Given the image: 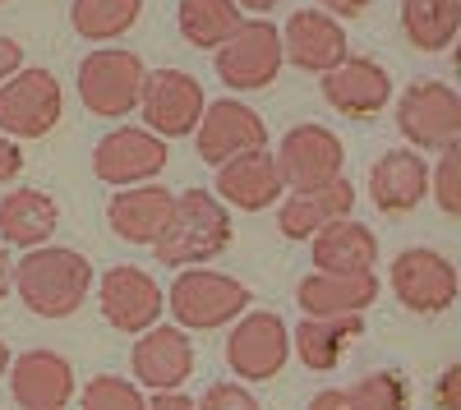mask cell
Returning <instances> with one entry per match:
<instances>
[{"instance_id":"obj_1","label":"cell","mask_w":461,"mask_h":410,"mask_svg":"<svg viewBox=\"0 0 461 410\" xmlns=\"http://www.w3.org/2000/svg\"><path fill=\"white\" fill-rule=\"evenodd\" d=\"M14 290L28 314L69 318L93 295V263L79 249H65V245L23 249V258L14 263Z\"/></svg>"},{"instance_id":"obj_2","label":"cell","mask_w":461,"mask_h":410,"mask_svg":"<svg viewBox=\"0 0 461 410\" xmlns=\"http://www.w3.org/2000/svg\"><path fill=\"white\" fill-rule=\"evenodd\" d=\"M230 245V208L208 190H185L176 194V212L167 231L152 240V258L167 268H203Z\"/></svg>"},{"instance_id":"obj_3","label":"cell","mask_w":461,"mask_h":410,"mask_svg":"<svg viewBox=\"0 0 461 410\" xmlns=\"http://www.w3.org/2000/svg\"><path fill=\"white\" fill-rule=\"evenodd\" d=\"M167 309H171L176 327H185V332L230 327V323L249 309V286L236 281L230 272L180 268V277H176L171 290H167Z\"/></svg>"},{"instance_id":"obj_4","label":"cell","mask_w":461,"mask_h":410,"mask_svg":"<svg viewBox=\"0 0 461 410\" xmlns=\"http://www.w3.org/2000/svg\"><path fill=\"white\" fill-rule=\"evenodd\" d=\"M143 79H148L143 56H134L125 47H97L93 56L79 60V74H74L79 102L102 120H125L130 111H139Z\"/></svg>"},{"instance_id":"obj_5","label":"cell","mask_w":461,"mask_h":410,"mask_svg":"<svg viewBox=\"0 0 461 410\" xmlns=\"http://www.w3.org/2000/svg\"><path fill=\"white\" fill-rule=\"evenodd\" d=\"M397 134L415 153H443L461 143V97L443 79H415L397 97Z\"/></svg>"},{"instance_id":"obj_6","label":"cell","mask_w":461,"mask_h":410,"mask_svg":"<svg viewBox=\"0 0 461 410\" xmlns=\"http://www.w3.org/2000/svg\"><path fill=\"white\" fill-rule=\"evenodd\" d=\"M65 116V93L51 69L19 65L5 84H0V134L19 138H42Z\"/></svg>"},{"instance_id":"obj_7","label":"cell","mask_w":461,"mask_h":410,"mask_svg":"<svg viewBox=\"0 0 461 410\" xmlns=\"http://www.w3.org/2000/svg\"><path fill=\"white\" fill-rule=\"evenodd\" d=\"M286 56H282V32L277 23H263V19H245L236 32L217 47V79L230 93H258L267 84H277Z\"/></svg>"},{"instance_id":"obj_8","label":"cell","mask_w":461,"mask_h":410,"mask_svg":"<svg viewBox=\"0 0 461 410\" xmlns=\"http://www.w3.org/2000/svg\"><path fill=\"white\" fill-rule=\"evenodd\" d=\"M291 360V327L273 309H245L226 332V364L240 383L277 379Z\"/></svg>"},{"instance_id":"obj_9","label":"cell","mask_w":461,"mask_h":410,"mask_svg":"<svg viewBox=\"0 0 461 410\" xmlns=\"http://www.w3.org/2000/svg\"><path fill=\"white\" fill-rule=\"evenodd\" d=\"M388 286L393 295L420 318H438L456 305V268H452V258L438 254V249H425V245H415V249H402L393 258V268H388Z\"/></svg>"},{"instance_id":"obj_10","label":"cell","mask_w":461,"mask_h":410,"mask_svg":"<svg viewBox=\"0 0 461 410\" xmlns=\"http://www.w3.org/2000/svg\"><path fill=\"white\" fill-rule=\"evenodd\" d=\"M203 84L185 69H152L143 79V97H139V116L143 129H152L158 138H185L194 134L199 116H203Z\"/></svg>"},{"instance_id":"obj_11","label":"cell","mask_w":461,"mask_h":410,"mask_svg":"<svg viewBox=\"0 0 461 410\" xmlns=\"http://www.w3.org/2000/svg\"><path fill=\"white\" fill-rule=\"evenodd\" d=\"M162 171H167V138H158L143 125H115L93 147V175L102 184H115V190L148 184Z\"/></svg>"},{"instance_id":"obj_12","label":"cell","mask_w":461,"mask_h":410,"mask_svg":"<svg viewBox=\"0 0 461 410\" xmlns=\"http://www.w3.org/2000/svg\"><path fill=\"white\" fill-rule=\"evenodd\" d=\"M97 309H102L106 327L125 332V337H139V332H148L152 323H162L167 295H162V286L152 281L143 268L115 263L97 281Z\"/></svg>"},{"instance_id":"obj_13","label":"cell","mask_w":461,"mask_h":410,"mask_svg":"<svg viewBox=\"0 0 461 410\" xmlns=\"http://www.w3.org/2000/svg\"><path fill=\"white\" fill-rule=\"evenodd\" d=\"M277 171L286 190H319V184H332L346 166V147L328 125H291L277 143Z\"/></svg>"},{"instance_id":"obj_14","label":"cell","mask_w":461,"mask_h":410,"mask_svg":"<svg viewBox=\"0 0 461 410\" xmlns=\"http://www.w3.org/2000/svg\"><path fill=\"white\" fill-rule=\"evenodd\" d=\"M194 147L208 166H221L240 153L267 147V125L254 106H245L240 97H217L203 106V116L194 125Z\"/></svg>"},{"instance_id":"obj_15","label":"cell","mask_w":461,"mask_h":410,"mask_svg":"<svg viewBox=\"0 0 461 410\" xmlns=\"http://www.w3.org/2000/svg\"><path fill=\"white\" fill-rule=\"evenodd\" d=\"M130 369L134 383L148 392H176L189 374H194V346L189 332L176 323H152L148 332H139V342L130 351Z\"/></svg>"},{"instance_id":"obj_16","label":"cell","mask_w":461,"mask_h":410,"mask_svg":"<svg viewBox=\"0 0 461 410\" xmlns=\"http://www.w3.org/2000/svg\"><path fill=\"white\" fill-rule=\"evenodd\" d=\"M282 56L286 65L304 69V74H328L337 69L346 56H351V42H346V28L341 19L323 14V10H295L282 28Z\"/></svg>"},{"instance_id":"obj_17","label":"cell","mask_w":461,"mask_h":410,"mask_svg":"<svg viewBox=\"0 0 461 410\" xmlns=\"http://www.w3.org/2000/svg\"><path fill=\"white\" fill-rule=\"evenodd\" d=\"M319 79H323V102L351 120L378 116L393 102V74L369 56H346L337 69L319 74Z\"/></svg>"},{"instance_id":"obj_18","label":"cell","mask_w":461,"mask_h":410,"mask_svg":"<svg viewBox=\"0 0 461 410\" xmlns=\"http://www.w3.org/2000/svg\"><path fill=\"white\" fill-rule=\"evenodd\" d=\"M217 171V199L226 208H240V212H267L277 208L286 184H282V171H277V157L267 147H254V153H240L230 157Z\"/></svg>"},{"instance_id":"obj_19","label":"cell","mask_w":461,"mask_h":410,"mask_svg":"<svg viewBox=\"0 0 461 410\" xmlns=\"http://www.w3.org/2000/svg\"><path fill=\"white\" fill-rule=\"evenodd\" d=\"M351 208H356V184L346 175H337L332 184H319V190H291L277 203V231L295 245L314 240L323 227L351 217Z\"/></svg>"},{"instance_id":"obj_20","label":"cell","mask_w":461,"mask_h":410,"mask_svg":"<svg viewBox=\"0 0 461 410\" xmlns=\"http://www.w3.org/2000/svg\"><path fill=\"white\" fill-rule=\"evenodd\" d=\"M10 392L23 410H65L74 397V364L47 346L10 360Z\"/></svg>"},{"instance_id":"obj_21","label":"cell","mask_w":461,"mask_h":410,"mask_svg":"<svg viewBox=\"0 0 461 410\" xmlns=\"http://www.w3.org/2000/svg\"><path fill=\"white\" fill-rule=\"evenodd\" d=\"M369 199L378 212L402 217L429 199V162L415 147H393L369 166Z\"/></svg>"},{"instance_id":"obj_22","label":"cell","mask_w":461,"mask_h":410,"mask_svg":"<svg viewBox=\"0 0 461 410\" xmlns=\"http://www.w3.org/2000/svg\"><path fill=\"white\" fill-rule=\"evenodd\" d=\"M176 212V194L167 184L148 180V184H130V190H115V199L106 203V227L121 236L125 245H152L167 221Z\"/></svg>"},{"instance_id":"obj_23","label":"cell","mask_w":461,"mask_h":410,"mask_svg":"<svg viewBox=\"0 0 461 410\" xmlns=\"http://www.w3.org/2000/svg\"><path fill=\"white\" fill-rule=\"evenodd\" d=\"M378 277L374 272H310L295 286V305L304 318H328V314H365L378 300Z\"/></svg>"},{"instance_id":"obj_24","label":"cell","mask_w":461,"mask_h":410,"mask_svg":"<svg viewBox=\"0 0 461 410\" xmlns=\"http://www.w3.org/2000/svg\"><path fill=\"white\" fill-rule=\"evenodd\" d=\"M60 227V208L47 190L19 184L0 199V245H19V249H37L47 245Z\"/></svg>"},{"instance_id":"obj_25","label":"cell","mask_w":461,"mask_h":410,"mask_svg":"<svg viewBox=\"0 0 461 410\" xmlns=\"http://www.w3.org/2000/svg\"><path fill=\"white\" fill-rule=\"evenodd\" d=\"M365 332L360 314H328V318H300V327L291 332V346L300 355V364L310 374H332L341 364L346 346Z\"/></svg>"},{"instance_id":"obj_26","label":"cell","mask_w":461,"mask_h":410,"mask_svg":"<svg viewBox=\"0 0 461 410\" xmlns=\"http://www.w3.org/2000/svg\"><path fill=\"white\" fill-rule=\"evenodd\" d=\"M314 272H374L378 263V236L356 217H341L314 236Z\"/></svg>"},{"instance_id":"obj_27","label":"cell","mask_w":461,"mask_h":410,"mask_svg":"<svg viewBox=\"0 0 461 410\" xmlns=\"http://www.w3.org/2000/svg\"><path fill=\"white\" fill-rule=\"evenodd\" d=\"M402 32L415 51H447L461 32V0H402Z\"/></svg>"},{"instance_id":"obj_28","label":"cell","mask_w":461,"mask_h":410,"mask_svg":"<svg viewBox=\"0 0 461 410\" xmlns=\"http://www.w3.org/2000/svg\"><path fill=\"white\" fill-rule=\"evenodd\" d=\"M176 23H180V37H185L189 47L217 51L245 19H240V10H236V0H180Z\"/></svg>"},{"instance_id":"obj_29","label":"cell","mask_w":461,"mask_h":410,"mask_svg":"<svg viewBox=\"0 0 461 410\" xmlns=\"http://www.w3.org/2000/svg\"><path fill=\"white\" fill-rule=\"evenodd\" d=\"M143 14V0H74L69 23L84 42H115L125 37Z\"/></svg>"},{"instance_id":"obj_30","label":"cell","mask_w":461,"mask_h":410,"mask_svg":"<svg viewBox=\"0 0 461 410\" xmlns=\"http://www.w3.org/2000/svg\"><path fill=\"white\" fill-rule=\"evenodd\" d=\"M346 392H351L356 410H411V383L397 374V369L365 374L360 383H351Z\"/></svg>"},{"instance_id":"obj_31","label":"cell","mask_w":461,"mask_h":410,"mask_svg":"<svg viewBox=\"0 0 461 410\" xmlns=\"http://www.w3.org/2000/svg\"><path fill=\"white\" fill-rule=\"evenodd\" d=\"M79 410H148V397L134 379L121 374H97L84 392H79Z\"/></svg>"},{"instance_id":"obj_32","label":"cell","mask_w":461,"mask_h":410,"mask_svg":"<svg viewBox=\"0 0 461 410\" xmlns=\"http://www.w3.org/2000/svg\"><path fill=\"white\" fill-rule=\"evenodd\" d=\"M429 194L447 217H461V143L443 147L438 162L429 166Z\"/></svg>"},{"instance_id":"obj_33","label":"cell","mask_w":461,"mask_h":410,"mask_svg":"<svg viewBox=\"0 0 461 410\" xmlns=\"http://www.w3.org/2000/svg\"><path fill=\"white\" fill-rule=\"evenodd\" d=\"M199 410H263V406H258V397L245 383H212L199 397Z\"/></svg>"},{"instance_id":"obj_34","label":"cell","mask_w":461,"mask_h":410,"mask_svg":"<svg viewBox=\"0 0 461 410\" xmlns=\"http://www.w3.org/2000/svg\"><path fill=\"white\" fill-rule=\"evenodd\" d=\"M438 410H461V364H447L438 379Z\"/></svg>"},{"instance_id":"obj_35","label":"cell","mask_w":461,"mask_h":410,"mask_svg":"<svg viewBox=\"0 0 461 410\" xmlns=\"http://www.w3.org/2000/svg\"><path fill=\"white\" fill-rule=\"evenodd\" d=\"M19 171H23V153H19V143H14L10 134H0V184H10Z\"/></svg>"},{"instance_id":"obj_36","label":"cell","mask_w":461,"mask_h":410,"mask_svg":"<svg viewBox=\"0 0 461 410\" xmlns=\"http://www.w3.org/2000/svg\"><path fill=\"white\" fill-rule=\"evenodd\" d=\"M304 410H356V401H351V392H346V388H328V392H319Z\"/></svg>"},{"instance_id":"obj_37","label":"cell","mask_w":461,"mask_h":410,"mask_svg":"<svg viewBox=\"0 0 461 410\" xmlns=\"http://www.w3.org/2000/svg\"><path fill=\"white\" fill-rule=\"evenodd\" d=\"M369 5H374V0H319V10L332 14V19H356V14H365Z\"/></svg>"},{"instance_id":"obj_38","label":"cell","mask_w":461,"mask_h":410,"mask_svg":"<svg viewBox=\"0 0 461 410\" xmlns=\"http://www.w3.org/2000/svg\"><path fill=\"white\" fill-rule=\"evenodd\" d=\"M148 410H199V401L185 397V392H152Z\"/></svg>"},{"instance_id":"obj_39","label":"cell","mask_w":461,"mask_h":410,"mask_svg":"<svg viewBox=\"0 0 461 410\" xmlns=\"http://www.w3.org/2000/svg\"><path fill=\"white\" fill-rule=\"evenodd\" d=\"M19 60H23V47L14 42V37H0V84L19 69Z\"/></svg>"},{"instance_id":"obj_40","label":"cell","mask_w":461,"mask_h":410,"mask_svg":"<svg viewBox=\"0 0 461 410\" xmlns=\"http://www.w3.org/2000/svg\"><path fill=\"white\" fill-rule=\"evenodd\" d=\"M14 290V258H10V249L0 245V300Z\"/></svg>"},{"instance_id":"obj_41","label":"cell","mask_w":461,"mask_h":410,"mask_svg":"<svg viewBox=\"0 0 461 410\" xmlns=\"http://www.w3.org/2000/svg\"><path fill=\"white\" fill-rule=\"evenodd\" d=\"M277 0H236V10H249V14H267Z\"/></svg>"},{"instance_id":"obj_42","label":"cell","mask_w":461,"mask_h":410,"mask_svg":"<svg viewBox=\"0 0 461 410\" xmlns=\"http://www.w3.org/2000/svg\"><path fill=\"white\" fill-rule=\"evenodd\" d=\"M10 360H14V355H10V346H5V342H0V379H5V374H10Z\"/></svg>"},{"instance_id":"obj_43","label":"cell","mask_w":461,"mask_h":410,"mask_svg":"<svg viewBox=\"0 0 461 410\" xmlns=\"http://www.w3.org/2000/svg\"><path fill=\"white\" fill-rule=\"evenodd\" d=\"M0 5H5V0H0Z\"/></svg>"}]
</instances>
